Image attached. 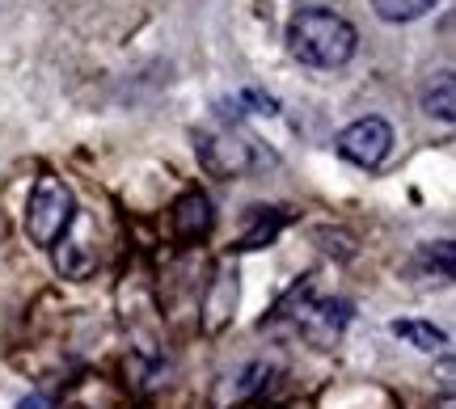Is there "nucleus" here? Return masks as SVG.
Listing matches in <instances>:
<instances>
[{"label":"nucleus","mask_w":456,"mask_h":409,"mask_svg":"<svg viewBox=\"0 0 456 409\" xmlns=\"http://www.w3.org/2000/svg\"><path fill=\"white\" fill-rule=\"evenodd\" d=\"M199 152H203V164H208V169H216V173H237V169H245V164H249V148H245L241 140H232V135L203 140V144H199Z\"/></svg>","instance_id":"obj_6"},{"label":"nucleus","mask_w":456,"mask_h":409,"mask_svg":"<svg viewBox=\"0 0 456 409\" xmlns=\"http://www.w3.org/2000/svg\"><path fill=\"white\" fill-rule=\"evenodd\" d=\"M440 0H372V9L380 21H414V17L431 13Z\"/></svg>","instance_id":"obj_10"},{"label":"nucleus","mask_w":456,"mask_h":409,"mask_svg":"<svg viewBox=\"0 0 456 409\" xmlns=\"http://www.w3.org/2000/svg\"><path fill=\"white\" fill-rule=\"evenodd\" d=\"M249 220H254V229L241 237V249H258V245H266V241H275V232L288 224V215L275 212V207H254Z\"/></svg>","instance_id":"obj_8"},{"label":"nucleus","mask_w":456,"mask_h":409,"mask_svg":"<svg viewBox=\"0 0 456 409\" xmlns=\"http://www.w3.org/2000/svg\"><path fill=\"white\" fill-rule=\"evenodd\" d=\"M423 106H427V115L444 118V123H452V118H456L452 72H440V76H436V84H427V98H423Z\"/></svg>","instance_id":"obj_9"},{"label":"nucleus","mask_w":456,"mask_h":409,"mask_svg":"<svg viewBox=\"0 0 456 409\" xmlns=\"http://www.w3.org/2000/svg\"><path fill=\"white\" fill-rule=\"evenodd\" d=\"M55 262H60V270L72 278H85L94 266H98V258L89 253V245H81V241H64L60 245V253H55Z\"/></svg>","instance_id":"obj_11"},{"label":"nucleus","mask_w":456,"mask_h":409,"mask_svg":"<svg viewBox=\"0 0 456 409\" xmlns=\"http://www.w3.org/2000/svg\"><path fill=\"white\" fill-rule=\"evenodd\" d=\"M389 148H393V127L376 115L355 118V123L342 127V135H338V156L359 164V169H376V164L389 156Z\"/></svg>","instance_id":"obj_3"},{"label":"nucleus","mask_w":456,"mask_h":409,"mask_svg":"<svg viewBox=\"0 0 456 409\" xmlns=\"http://www.w3.org/2000/svg\"><path fill=\"white\" fill-rule=\"evenodd\" d=\"M355 26L330 9H305L288 21V51L309 68H342L355 55Z\"/></svg>","instance_id":"obj_1"},{"label":"nucleus","mask_w":456,"mask_h":409,"mask_svg":"<svg viewBox=\"0 0 456 409\" xmlns=\"http://www.w3.org/2000/svg\"><path fill=\"white\" fill-rule=\"evenodd\" d=\"M212 198L208 195H186L178 198V207H174V232H178L182 241H199V237H208L212 232Z\"/></svg>","instance_id":"obj_5"},{"label":"nucleus","mask_w":456,"mask_h":409,"mask_svg":"<svg viewBox=\"0 0 456 409\" xmlns=\"http://www.w3.org/2000/svg\"><path fill=\"white\" fill-rule=\"evenodd\" d=\"M77 220V198L60 178H43L34 181L30 203H26V232H30L34 245H60Z\"/></svg>","instance_id":"obj_2"},{"label":"nucleus","mask_w":456,"mask_h":409,"mask_svg":"<svg viewBox=\"0 0 456 409\" xmlns=\"http://www.w3.org/2000/svg\"><path fill=\"white\" fill-rule=\"evenodd\" d=\"M346 321H351V304H342V300H322V304H309V309H305L300 333H305L313 346H334L338 333L346 329Z\"/></svg>","instance_id":"obj_4"},{"label":"nucleus","mask_w":456,"mask_h":409,"mask_svg":"<svg viewBox=\"0 0 456 409\" xmlns=\"http://www.w3.org/2000/svg\"><path fill=\"white\" fill-rule=\"evenodd\" d=\"M393 333L410 342L414 350H427V355H436V350H448V333L436 325H427V321H393Z\"/></svg>","instance_id":"obj_7"},{"label":"nucleus","mask_w":456,"mask_h":409,"mask_svg":"<svg viewBox=\"0 0 456 409\" xmlns=\"http://www.w3.org/2000/svg\"><path fill=\"white\" fill-rule=\"evenodd\" d=\"M17 409H51V397H43V393H34V397H26Z\"/></svg>","instance_id":"obj_12"}]
</instances>
